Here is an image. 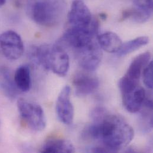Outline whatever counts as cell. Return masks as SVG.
<instances>
[{
  "label": "cell",
  "mask_w": 153,
  "mask_h": 153,
  "mask_svg": "<svg viewBox=\"0 0 153 153\" xmlns=\"http://www.w3.org/2000/svg\"><path fill=\"white\" fill-rule=\"evenodd\" d=\"M0 89L9 98H15L18 93L14 78L5 68L0 69Z\"/></svg>",
  "instance_id": "16"
},
{
  "label": "cell",
  "mask_w": 153,
  "mask_h": 153,
  "mask_svg": "<svg viewBox=\"0 0 153 153\" xmlns=\"http://www.w3.org/2000/svg\"><path fill=\"white\" fill-rule=\"evenodd\" d=\"M41 153H71L75 152L73 144L65 139H51L48 140L42 146Z\"/></svg>",
  "instance_id": "14"
},
{
  "label": "cell",
  "mask_w": 153,
  "mask_h": 153,
  "mask_svg": "<svg viewBox=\"0 0 153 153\" xmlns=\"http://www.w3.org/2000/svg\"><path fill=\"white\" fill-rule=\"evenodd\" d=\"M68 21L72 27H86L90 25L92 22L91 13L83 1H73L68 14Z\"/></svg>",
  "instance_id": "10"
},
{
  "label": "cell",
  "mask_w": 153,
  "mask_h": 153,
  "mask_svg": "<svg viewBox=\"0 0 153 153\" xmlns=\"http://www.w3.org/2000/svg\"><path fill=\"white\" fill-rule=\"evenodd\" d=\"M6 1L7 0H0V7L3 6L5 4Z\"/></svg>",
  "instance_id": "21"
},
{
  "label": "cell",
  "mask_w": 153,
  "mask_h": 153,
  "mask_svg": "<svg viewBox=\"0 0 153 153\" xmlns=\"http://www.w3.org/2000/svg\"><path fill=\"white\" fill-rule=\"evenodd\" d=\"M73 83L77 95L85 96L94 92L100 85L98 79L88 73L79 72L74 78Z\"/></svg>",
  "instance_id": "11"
},
{
  "label": "cell",
  "mask_w": 153,
  "mask_h": 153,
  "mask_svg": "<svg viewBox=\"0 0 153 153\" xmlns=\"http://www.w3.org/2000/svg\"><path fill=\"white\" fill-rule=\"evenodd\" d=\"M65 7L64 0H36L31 5L30 17L38 25L53 26L61 20Z\"/></svg>",
  "instance_id": "2"
},
{
  "label": "cell",
  "mask_w": 153,
  "mask_h": 153,
  "mask_svg": "<svg viewBox=\"0 0 153 153\" xmlns=\"http://www.w3.org/2000/svg\"><path fill=\"white\" fill-rule=\"evenodd\" d=\"M0 48L8 60L20 59L24 53V45L20 36L13 30H7L0 35Z\"/></svg>",
  "instance_id": "7"
},
{
  "label": "cell",
  "mask_w": 153,
  "mask_h": 153,
  "mask_svg": "<svg viewBox=\"0 0 153 153\" xmlns=\"http://www.w3.org/2000/svg\"><path fill=\"white\" fill-rule=\"evenodd\" d=\"M120 90L123 106L128 111L135 113L141 110L146 99V91L140 84Z\"/></svg>",
  "instance_id": "8"
},
{
  "label": "cell",
  "mask_w": 153,
  "mask_h": 153,
  "mask_svg": "<svg viewBox=\"0 0 153 153\" xmlns=\"http://www.w3.org/2000/svg\"><path fill=\"white\" fill-rule=\"evenodd\" d=\"M71 93L70 86H65L60 91L56 103L58 117L65 125H71L74 117V107L71 100Z\"/></svg>",
  "instance_id": "9"
},
{
  "label": "cell",
  "mask_w": 153,
  "mask_h": 153,
  "mask_svg": "<svg viewBox=\"0 0 153 153\" xmlns=\"http://www.w3.org/2000/svg\"><path fill=\"white\" fill-rule=\"evenodd\" d=\"M153 63L150 62L143 71V79L145 85L149 89L153 86Z\"/></svg>",
  "instance_id": "19"
},
{
  "label": "cell",
  "mask_w": 153,
  "mask_h": 153,
  "mask_svg": "<svg viewBox=\"0 0 153 153\" xmlns=\"http://www.w3.org/2000/svg\"><path fill=\"white\" fill-rule=\"evenodd\" d=\"M97 39L101 48L110 53H117L123 44L120 38L112 32H107L100 35Z\"/></svg>",
  "instance_id": "13"
},
{
  "label": "cell",
  "mask_w": 153,
  "mask_h": 153,
  "mask_svg": "<svg viewBox=\"0 0 153 153\" xmlns=\"http://www.w3.org/2000/svg\"><path fill=\"white\" fill-rule=\"evenodd\" d=\"M100 16H101V18H102L103 19H106V16H105L104 14H101Z\"/></svg>",
  "instance_id": "22"
},
{
  "label": "cell",
  "mask_w": 153,
  "mask_h": 153,
  "mask_svg": "<svg viewBox=\"0 0 153 153\" xmlns=\"http://www.w3.org/2000/svg\"><path fill=\"white\" fill-rule=\"evenodd\" d=\"M152 13L153 11L143 10L135 7V8L123 11L122 19L125 20L131 19L137 23H144L151 17Z\"/></svg>",
  "instance_id": "18"
},
{
  "label": "cell",
  "mask_w": 153,
  "mask_h": 153,
  "mask_svg": "<svg viewBox=\"0 0 153 153\" xmlns=\"http://www.w3.org/2000/svg\"><path fill=\"white\" fill-rule=\"evenodd\" d=\"M98 22L92 21L90 25L86 27H71L63 34L61 42L75 50L80 49L94 41L98 32Z\"/></svg>",
  "instance_id": "3"
},
{
  "label": "cell",
  "mask_w": 153,
  "mask_h": 153,
  "mask_svg": "<svg viewBox=\"0 0 153 153\" xmlns=\"http://www.w3.org/2000/svg\"><path fill=\"white\" fill-rule=\"evenodd\" d=\"M80 66L86 71H95L99 66L102 58V49L94 41L87 45L75 50Z\"/></svg>",
  "instance_id": "6"
},
{
  "label": "cell",
  "mask_w": 153,
  "mask_h": 153,
  "mask_svg": "<svg viewBox=\"0 0 153 153\" xmlns=\"http://www.w3.org/2000/svg\"><path fill=\"white\" fill-rule=\"evenodd\" d=\"M70 67L69 56L63 45L59 43L49 46L47 57V70L58 76H65Z\"/></svg>",
  "instance_id": "5"
},
{
  "label": "cell",
  "mask_w": 153,
  "mask_h": 153,
  "mask_svg": "<svg viewBox=\"0 0 153 153\" xmlns=\"http://www.w3.org/2000/svg\"><path fill=\"white\" fill-rule=\"evenodd\" d=\"M151 57L152 55L150 52H146L138 55L131 62L123 76L131 81L139 83L143 71L150 62Z\"/></svg>",
  "instance_id": "12"
},
{
  "label": "cell",
  "mask_w": 153,
  "mask_h": 153,
  "mask_svg": "<svg viewBox=\"0 0 153 153\" xmlns=\"http://www.w3.org/2000/svg\"><path fill=\"white\" fill-rule=\"evenodd\" d=\"M149 42V38L148 36H143L138 37L122 44L120 50L117 53V55L119 57L125 56L147 45Z\"/></svg>",
  "instance_id": "17"
},
{
  "label": "cell",
  "mask_w": 153,
  "mask_h": 153,
  "mask_svg": "<svg viewBox=\"0 0 153 153\" xmlns=\"http://www.w3.org/2000/svg\"><path fill=\"white\" fill-rule=\"evenodd\" d=\"M17 107L21 117L31 129L39 132L45 129L46 118L44 110L39 104L20 99Z\"/></svg>",
  "instance_id": "4"
},
{
  "label": "cell",
  "mask_w": 153,
  "mask_h": 153,
  "mask_svg": "<svg viewBox=\"0 0 153 153\" xmlns=\"http://www.w3.org/2000/svg\"><path fill=\"white\" fill-rule=\"evenodd\" d=\"M14 80L18 90L23 92L29 91L32 86L30 71L29 66L23 65L16 71Z\"/></svg>",
  "instance_id": "15"
},
{
  "label": "cell",
  "mask_w": 153,
  "mask_h": 153,
  "mask_svg": "<svg viewBox=\"0 0 153 153\" xmlns=\"http://www.w3.org/2000/svg\"><path fill=\"white\" fill-rule=\"evenodd\" d=\"M83 134L89 138L101 141L111 153L126 147L134 137V129L127 121L108 111L100 119L92 121Z\"/></svg>",
  "instance_id": "1"
},
{
  "label": "cell",
  "mask_w": 153,
  "mask_h": 153,
  "mask_svg": "<svg viewBox=\"0 0 153 153\" xmlns=\"http://www.w3.org/2000/svg\"><path fill=\"white\" fill-rule=\"evenodd\" d=\"M134 3L137 8L153 11V0H134Z\"/></svg>",
  "instance_id": "20"
}]
</instances>
